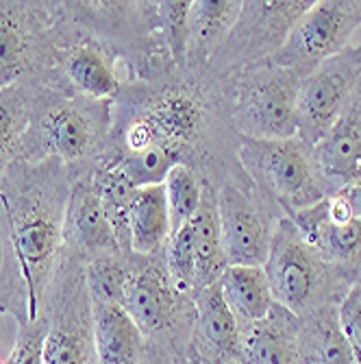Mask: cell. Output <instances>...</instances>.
Masks as SVG:
<instances>
[{
	"mask_svg": "<svg viewBox=\"0 0 361 364\" xmlns=\"http://www.w3.org/2000/svg\"><path fill=\"white\" fill-rule=\"evenodd\" d=\"M130 229V253L150 257L166 249L172 234L170 212L166 201L163 183L142 186L133 194V203L128 212Z\"/></svg>",
	"mask_w": 361,
	"mask_h": 364,
	"instance_id": "obj_21",
	"label": "cell"
},
{
	"mask_svg": "<svg viewBox=\"0 0 361 364\" xmlns=\"http://www.w3.org/2000/svg\"><path fill=\"white\" fill-rule=\"evenodd\" d=\"M242 0H194L189 7L185 65L205 68L231 33Z\"/></svg>",
	"mask_w": 361,
	"mask_h": 364,
	"instance_id": "obj_19",
	"label": "cell"
},
{
	"mask_svg": "<svg viewBox=\"0 0 361 364\" xmlns=\"http://www.w3.org/2000/svg\"><path fill=\"white\" fill-rule=\"evenodd\" d=\"M238 151L226 77L207 65H183L155 79L126 81L111 103L105 157L138 188L163 183L174 166H187L218 190L242 173Z\"/></svg>",
	"mask_w": 361,
	"mask_h": 364,
	"instance_id": "obj_1",
	"label": "cell"
},
{
	"mask_svg": "<svg viewBox=\"0 0 361 364\" xmlns=\"http://www.w3.org/2000/svg\"><path fill=\"white\" fill-rule=\"evenodd\" d=\"M274 304L305 318L326 306H340L357 284L348 273L331 267L287 216L277 223L264 264Z\"/></svg>",
	"mask_w": 361,
	"mask_h": 364,
	"instance_id": "obj_4",
	"label": "cell"
},
{
	"mask_svg": "<svg viewBox=\"0 0 361 364\" xmlns=\"http://www.w3.org/2000/svg\"><path fill=\"white\" fill-rule=\"evenodd\" d=\"M238 159L252 186L291 216L329 196L313 159V146L299 136L289 140L240 138Z\"/></svg>",
	"mask_w": 361,
	"mask_h": 364,
	"instance_id": "obj_6",
	"label": "cell"
},
{
	"mask_svg": "<svg viewBox=\"0 0 361 364\" xmlns=\"http://www.w3.org/2000/svg\"><path fill=\"white\" fill-rule=\"evenodd\" d=\"M355 286H357V290L361 292V264H359V282H357Z\"/></svg>",
	"mask_w": 361,
	"mask_h": 364,
	"instance_id": "obj_34",
	"label": "cell"
},
{
	"mask_svg": "<svg viewBox=\"0 0 361 364\" xmlns=\"http://www.w3.org/2000/svg\"><path fill=\"white\" fill-rule=\"evenodd\" d=\"M120 306L135 321L146 341L179 338L189 343L196 316L194 296L174 288L163 251L150 257L135 255Z\"/></svg>",
	"mask_w": 361,
	"mask_h": 364,
	"instance_id": "obj_8",
	"label": "cell"
},
{
	"mask_svg": "<svg viewBox=\"0 0 361 364\" xmlns=\"http://www.w3.org/2000/svg\"><path fill=\"white\" fill-rule=\"evenodd\" d=\"M218 216L228 267H264L283 212L242 171L218 190Z\"/></svg>",
	"mask_w": 361,
	"mask_h": 364,
	"instance_id": "obj_9",
	"label": "cell"
},
{
	"mask_svg": "<svg viewBox=\"0 0 361 364\" xmlns=\"http://www.w3.org/2000/svg\"><path fill=\"white\" fill-rule=\"evenodd\" d=\"M313 159L329 196L361 183V85L329 134L313 144Z\"/></svg>",
	"mask_w": 361,
	"mask_h": 364,
	"instance_id": "obj_16",
	"label": "cell"
},
{
	"mask_svg": "<svg viewBox=\"0 0 361 364\" xmlns=\"http://www.w3.org/2000/svg\"><path fill=\"white\" fill-rule=\"evenodd\" d=\"M361 85V44L322 61L307 75L299 92V138L318 144L344 114Z\"/></svg>",
	"mask_w": 361,
	"mask_h": 364,
	"instance_id": "obj_13",
	"label": "cell"
},
{
	"mask_svg": "<svg viewBox=\"0 0 361 364\" xmlns=\"http://www.w3.org/2000/svg\"><path fill=\"white\" fill-rule=\"evenodd\" d=\"M187 341L179 338H150L142 355V364H189Z\"/></svg>",
	"mask_w": 361,
	"mask_h": 364,
	"instance_id": "obj_32",
	"label": "cell"
},
{
	"mask_svg": "<svg viewBox=\"0 0 361 364\" xmlns=\"http://www.w3.org/2000/svg\"><path fill=\"white\" fill-rule=\"evenodd\" d=\"M168 275L177 290L194 296L196 294V249H194V227L191 223L172 231L166 249H163Z\"/></svg>",
	"mask_w": 361,
	"mask_h": 364,
	"instance_id": "obj_28",
	"label": "cell"
},
{
	"mask_svg": "<svg viewBox=\"0 0 361 364\" xmlns=\"http://www.w3.org/2000/svg\"><path fill=\"white\" fill-rule=\"evenodd\" d=\"M340 306H326L301 318V364H355L352 351L340 327Z\"/></svg>",
	"mask_w": 361,
	"mask_h": 364,
	"instance_id": "obj_24",
	"label": "cell"
},
{
	"mask_svg": "<svg viewBox=\"0 0 361 364\" xmlns=\"http://www.w3.org/2000/svg\"><path fill=\"white\" fill-rule=\"evenodd\" d=\"M313 0H246L207 68L220 77L270 61Z\"/></svg>",
	"mask_w": 361,
	"mask_h": 364,
	"instance_id": "obj_10",
	"label": "cell"
},
{
	"mask_svg": "<svg viewBox=\"0 0 361 364\" xmlns=\"http://www.w3.org/2000/svg\"><path fill=\"white\" fill-rule=\"evenodd\" d=\"M361 31V0H320L291 26L285 44L272 57L274 63L311 75L322 61L342 53Z\"/></svg>",
	"mask_w": 361,
	"mask_h": 364,
	"instance_id": "obj_12",
	"label": "cell"
},
{
	"mask_svg": "<svg viewBox=\"0 0 361 364\" xmlns=\"http://www.w3.org/2000/svg\"><path fill=\"white\" fill-rule=\"evenodd\" d=\"M28 79L35 81V96L18 159H59L68 173L94 168L109 146L113 101L77 94L57 70Z\"/></svg>",
	"mask_w": 361,
	"mask_h": 364,
	"instance_id": "obj_3",
	"label": "cell"
},
{
	"mask_svg": "<svg viewBox=\"0 0 361 364\" xmlns=\"http://www.w3.org/2000/svg\"><path fill=\"white\" fill-rule=\"evenodd\" d=\"M191 227H194V249H196V294H199L201 290L218 284L222 273L228 269V259L222 245L216 188L203 186L201 208L191 220Z\"/></svg>",
	"mask_w": 361,
	"mask_h": 364,
	"instance_id": "obj_22",
	"label": "cell"
},
{
	"mask_svg": "<svg viewBox=\"0 0 361 364\" xmlns=\"http://www.w3.org/2000/svg\"><path fill=\"white\" fill-rule=\"evenodd\" d=\"M203 186L205 183L187 166H174L166 175V179H163V190H166L172 231L194 220L196 212L201 208Z\"/></svg>",
	"mask_w": 361,
	"mask_h": 364,
	"instance_id": "obj_27",
	"label": "cell"
},
{
	"mask_svg": "<svg viewBox=\"0 0 361 364\" xmlns=\"http://www.w3.org/2000/svg\"><path fill=\"white\" fill-rule=\"evenodd\" d=\"M63 249L83 262L107 253H122L107 218L94 168L70 173V196L63 220Z\"/></svg>",
	"mask_w": 361,
	"mask_h": 364,
	"instance_id": "obj_14",
	"label": "cell"
},
{
	"mask_svg": "<svg viewBox=\"0 0 361 364\" xmlns=\"http://www.w3.org/2000/svg\"><path fill=\"white\" fill-rule=\"evenodd\" d=\"M70 173L59 159H16L0 183V316L38 321L63 253Z\"/></svg>",
	"mask_w": 361,
	"mask_h": 364,
	"instance_id": "obj_2",
	"label": "cell"
},
{
	"mask_svg": "<svg viewBox=\"0 0 361 364\" xmlns=\"http://www.w3.org/2000/svg\"><path fill=\"white\" fill-rule=\"evenodd\" d=\"M194 306L187 355L203 364H240L242 327L224 301L220 282L196 294Z\"/></svg>",
	"mask_w": 361,
	"mask_h": 364,
	"instance_id": "obj_15",
	"label": "cell"
},
{
	"mask_svg": "<svg viewBox=\"0 0 361 364\" xmlns=\"http://www.w3.org/2000/svg\"><path fill=\"white\" fill-rule=\"evenodd\" d=\"M55 3H0V90L57 70Z\"/></svg>",
	"mask_w": 361,
	"mask_h": 364,
	"instance_id": "obj_11",
	"label": "cell"
},
{
	"mask_svg": "<svg viewBox=\"0 0 361 364\" xmlns=\"http://www.w3.org/2000/svg\"><path fill=\"white\" fill-rule=\"evenodd\" d=\"M352 44H361V31L355 36V40H352Z\"/></svg>",
	"mask_w": 361,
	"mask_h": 364,
	"instance_id": "obj_35",
	"label": "cell"
},
{
	"mask_svg": "<svg viewBox=\"0 0 361 364\" xmlns=\"http://www.w3.org/2000/svg\"><path fill=\"white\" fill-rule=\"evenodd\" d=\"M301 318L274 304L266 318L242 329L240 364H301Z\"/></svg>",
	"mask_w": 361,
	"mask_h": 364,
	"instance_id": "obj_18",
	"label": "cell"
},
{
	"mask_svg": "<svg viewBox=\"0 0 361 364\" xmlns=\"http://www.w3.org/2000/svg\"><path fill=\"white\" fill-rule=\"evenodd\" d=\"M135 264V253H107L85 262V282L91 304H120Z\"/></svg>",
	"mask_w": 361,
	"mask_h": 364,
	"instance_id": "obj_26",
	"label": "cell"
},
{
	"mask_svg": "<svg viewBox=\"0 0 361 364\" xmlns=\"http://www.w3.org/2000/svg\"><path fill=\"white\" fill-rule=\"evenodd\" d=\"M303 79L270 61L226 77L231 124L240 138L289 140L299 136V92Z\"/></svg>",
	"mask_w": 361,
	"mask_h": 364,
	"instance_id": "obj_5",
	"label": "cell"
},
{
	"mask_svg": "<svg viewBox=\"0 0 361 364\" xmlns=\"http://www.w3.org/2000/svg\"><path fill=\"white\" fill-rule=\"evenodd\" d=\"M42 314L48 318L44 364H98L85 262L65 249L57 264Z\"/></svg>",
	"mask_w": 361,
	"mask_h": 364,
	"instance_id": "obj_7",
	"label": "cell"
},
{
	"mask_svg": "<svg viewBox=\"0 0 361 364\" xmlns=\"http://www.w3.org/2000/svg\"><path fill=\"white\" fill-rule=\"evenodd\" d=\"M189 7H191V0H163V3H157L161 36L177 68H183L185 57H187Z\"/></svg>",
	"mask_w": 361,
	"mask_h": 364,
	"instance_id": "obj_29",
	"label": "cell"
},
{
	"mask_svg": "<svg viewBox=\"0 0 361 364\" xmlns=\"http://www.w3.org/2000/svg\"><path fill=\"white\" fill-rule=\"evenodd\" d=\"M33 96H35L33 79H22L0 90V183L9 164L18 159V149L30 120Z\"/></svg>",
	"mask_w": 361,
	"mask_h": 364,
	"instance_id": "obj_25",
	"label": "cell"
},
{
	"mask_svg": "<svg viewBox=\"0 0 361 364\" xmlns=\"http://www.w3.org/2000/svg\"><path fill=\"white\" fill-rule=\"evenodd\" d=\"M340 194L348 201V205H350L355 218L361 220V183L350 186V188H346V190H340Z\"/></svg>",
	"mask_w": 361,
	"mask_h": 364,
	"instance_id": "obj_33",
	"label": "cell"
},
{
	"mask_svg": "<svg viewBox=\"0 0 361 364\" xmlns=\"http://www.w3.org/2000/svg\"><path fill=\"white\" fill-rule=\"evenodd\" d=\"M0 364H7V360H3V358H0Z\"/></svg>",
	"mask_w": 361,
	"mask_h": 364,
	"instance_id": "obj_37",
	"label": "cell"
},
{
	"mask_svg": "<svg viewBox=\"0 0 361 364\" xmlns=\"http://www.w3.org/2000/svg\"><path fill=\"white\" fill-rule=\"evenodd\" d=\"M98 364H142L146 338L120 304H91Z\"/></svg>",
	"mask_w": 361,
	"mask_h": 364,
	"instance_id": "obj_20",
	"label": "cell"
},
{
	"mask_svg": "<svg viewBox=\"0 0 361 364\" xmlns=\"http://www.w3.org/2000/svg\"><path fill=\"white\" fill-rule=\"evenodd\" d=\"M220 288L242 329L266 318L274 306L264 267H228L220 277Z\"/></svg>",
	"mask_w": 361,
	"mask_h": 364,
	"instance_id": "obj_23",
	"label": "cell"
},
{
	"mask_svg": "<svg viewBox=\"0 0 361 364\" xmlns=\"http://www.w3.org/2000/svg\"><path fill=\"white\" fill-rule=\"evenodd\" d=\"M338 314H340V327L352 351L355 364H361V292L357 290V286H352L350 292L342 299Z\"/></svg>",
	"mask_w": 361,
	"mask_h": 364,
	"instance_id": "obj_31",
	"label": "cell"
},
{
	"mask_svg": "<svg viewBox=\"0 0 361 364\" xmlns=\"http://www.w3.org/2000/svg\"><path fill=\"white\" fill-rule=\"evenodd\" d=\"M299 227L303 238L331 264L359 282L361 264V220L333 225L326 218L324 201L287 216Z\"/></svg>",
	"mask_w": 361,
	"mask_h": 364,
	"instance_id": "obj_17",
	"label": "cell"
},
{
	"mask_svg": "<svg viewBox=\"0 0 361 364\" xmlns=\"http://www.w3.org/2000/svg\"><path fill=\"white\" fill-rule=\"evenodd\" d=\"M189 364H203V362H199V360H194V358H189Z\"/></svg>",
	"mask_w": 361,
	"mask_h": 364,
	"instance_id": "obj_36",
	"label": "cell"
},
{
	"mask_svg": "<svg viewBox=\"0 0 361 364\" xmlns=\"http://www.w3.org/2000/svg\"><path fill=\"white\" fill-rule=\"evenodd\" d=\"M48 318L42 314L38 321L18 327L16 345L7 358V364H44V341Z\"/></svg>",
	"mask_w": 361,
	"mask_h": 364,
	"instance_id": "obj_30",
	"label": "cell"
}]
</instances>
